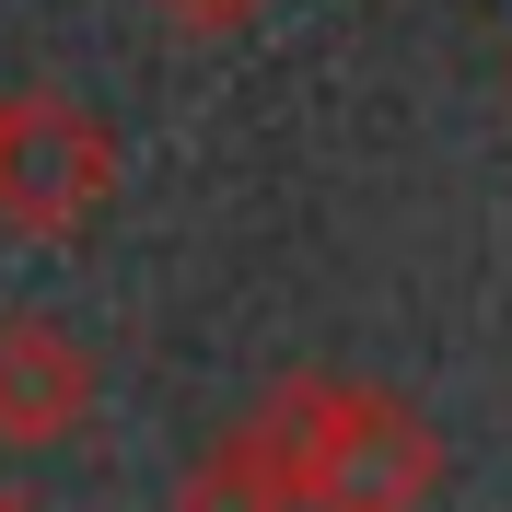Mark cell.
<instances>
[{"label":"cell","instance_id":"1","mask_svg":"<svg viewBox=\"0 0 512 512\" xmlns=\"http://www.w3.org/2000/svg\"><path fill=\"white\" fill-rule=\"evenodd\" d=\"M280 419H291V512H431L443 489V431L384 384L280 373Z\"/></svg>","mask_w":512,"mask_h":512},{"label":"cell","instance_id":"2","mask_svg":"<svg viewBox=\"0 0 512 512\" xmlns=\"http://www.w3.org/2000/svg\"><path fill=\"white\" fill-rule=\"evenodd\" d=\"M117 198V128L82 117L59 94L0 105V233H35V245H70Z\"/></svg>","mask_w":512,"mask_h":512},{"label":"cell","instance_id":"3","mask_svg":"<svg viewBox=\"0 0 512 512\" xmlns=\"http://www.w3.org/2000/svg\"><path fill=\"white\" fill-rule=\"evenodd\" d=\"M94 419V350L59 315H0V443L47 454Z\"/></svg>","mask_w":512,"mask_h":512},{"label":"cell","instance_id":"4","mask_svg":"<svg viewBox=\"0 0 512 512\" xmlns=\"http://www.w3.org/2000/svg\"><path fill=\"white\" fill-rule=\"evenodd\" d=\"M175 512H291V419H280V384H268L256 419H233L222 443L175 478Z\"/></svg>","mask_w":512,"mask_h":512},{"label":"cell","instance_id":"5","mask_svg":"<svg viewBox=\"0 0 512 512\" xmlns=\"http://www.w3.org/2000/svg\"><path fill=\"white\" fill-rule=\"evenodd\" d=\"M163 12H175V35H233L256 0H163Z\"/></svg>","mask_w":512,"mask_h":512},{"label":"cell","instance_id":"6","mask_svg":"<svg viewBox=\"0 0 512 512\" xmlns=\"http://www.w3.org/2000/svg\"><path fill=\"white\" fill-rule=\"evenodd\" d=\"M0 512H35V489H24V478H12V466H0Z\"/></svg>","mask_w":512,"mask_h":512}]
</instances>
